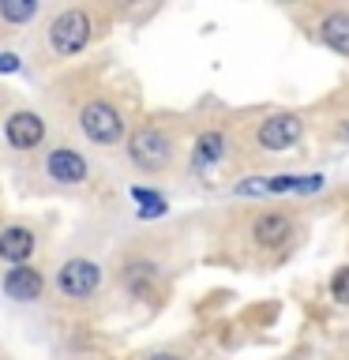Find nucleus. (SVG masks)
<instances>
[{"instance_id":"obj_19","label":"nucleus","mask_w":349,"mask_h":360,"mask_svg":"<svg viewBox=\"0 0 349 360\" xmlns=\"http://www.w3.org/2000/svg\"><path fill=\"white\" fill-rule=\"evenodd\" d=\"M19 72V56L15 53H0V75H11Z\"/></svg>"},{"instance_id":"obj_10","label":"nucleus","mask_w":349,"mask_h":360,"mask_svg":"<svg viewBox=\"0 0 349 360\" xmlns=\"http://www.w3.org/2000/svg\"><path fill=\"white\" fill-rule=\"evenodd\" d=\"M319 34L338 56H349V11H331V15L323 19Z\"/></svg>"},{"instance_id":"obj_21","label":"nucleus","mask_w":349,"mask_h":360,"mask_svg":"<svg viewBox=\"0 0 349 360\" xmlns=\"http://www.w3.org/2000/svg\"><path fill=\"white\" fill-rule=\"evenodd\" d=\"M151 360H180V356H173V353H154Z\"/></svg>"},{"instance_id":"obj_17","label":"nucleus","mask_w":349,"mask_h":360,"mask_svg":"<svg viewBox=\"0 0 349 360\" xmlns=\"http://www.w3.org/2000/svg\"><path fill=\"white\" fill-rule=\"evenodd\" d=\"M151 274H154V266H151V263H139V266H128V285H132V289H139V285H143V281H146V278H151Z\"/></svg>"},{"instance_id":"obj_12","label":"nucleus","mask_w":349,"mask_h":360,"mask_svg":"<svg viewBox=\"0 0 349 360\" xmlns=\"http://www.w3.org/2000/svg\"><path fill=\"white\" fill-rule=\"evenodd\" d=\"M222 150H225V139L218 131H207V135H199V143H196V154H191V165L196 169H207V165H214L222 158Z\"/></svg>"},{"instance_id":"obj_13","label":"nucleus","mask_w":349,"mask_h":360,"mask_svg":"<svg viewBox=\"0 0 349 360\" xmlns=\"http://www.w3.org/2000/svg\"><path fill=\"white\" fill-rule=\"evenodd\" d=\"M34 11H38L34 0H0V15L8 22H27V19H34Z\"/></svg>"},{"instance_id":"obj_16","label":"nucleus","mask_w":349,"mask_h":360,"mask_svg":"<svg viewBox=\"0 0 349 360\" xmlns=\"http://www.w3.org/2000/svg\"><path fill=\"white\" fill-rule=\"evenodd\" d=\"M331 297H334L338 304H349V266L334 274V281H331Z\"/></svg>"},{"instance_id":"obj_6","label":"nucleus","mask_w":349,"mask_h":360,"mask_svg":"<svg viewBox=\"0 0 349 360\" xmlns=\"http://www.w3.org/2000/svg\"><path fill=\"white\" fill-rule=\"evenodd\" d=\"M4 135H8V143L15 146V150H30V146L42 143L45 124H42L38 112H11L8 124H4Z\"/></svg>"},{"instance_id":"obj_14","label":"nucleus","mask_w":349,"mask_h":360,"mask_svg":"<svg viewBox=\"0 0 349 360\" xmlns=\"http://www.w3.org/2000/svg\"><path fill=\"white\" fill-rule=\"evenodd\" d=\"M132 199L139 202L143 218H158V214H165V199L154 195V191H146V188H132Z\"/></svg>"},{"instance_id":"obj_11","label":"nucleus","mask_w":349,"mask_h":360,"mask_svg":"<svg viewBox=\"0 0 349 360\" xmlns=\"http://www.w3.org/2000/svg\"><path fill=\"white\" fill-rule=\"evenodd\" d=\"M252 236L267 248H278L281 240H289V218L286 214H263V218L252 225Z\"/></svg>"},{"instance_id":"obj_8","label":"nucleus","mask_w":349,"mask_h":360,"mask_svg":"<svg viewBox=\"0 0 349 360\" xmlns=\"http://www.w3.org/2000/svg\"><path fill=\"white\" fill-rule=\"evenodd\" d=\"M30 252H34V233L30 229L11 225V229L0 233V259H8V263H15V266H27Z\"/></svg>"},{"instance_id":"obj_7","label":"nucleus","mask_w":349,"mask_h":360,"mask_svg":"<svg viewBox=\"0 0 349 360\" xmlns=\"http://www.w3.org/2000/svg\"><path fill=\"white\" fill-rule=\"evenodd\" d=\"M42 289H45V281L34 266H15L4 274V292L11 300H38Z\"/></svg>"},{"instance_id":"obj_20","label":"nucleus","mask_w":349,"mask_h":360,"mask_svg":"<svg viewBox=\"0 0 349 360\" xmlns=\"http://www.w3.org/2000/svg\"><path fill=\"white\" fill-rule=\"evenodd\" d=\"M323 188V176L315 173V176H300V191H319Z\"/></svg>"},{"instance_id":"obj_9","label":"nucleus","mask_w":349,"mask_h":360,"mask_svg":"<svg viewBox=\"0 0 349 360\" xmlns=\"http://www.w3.org/2000/svg\"><path fill=\"white\" fill-rule=\"evenodd\" d=\"M45 169H49V176L61 180V184H79V180H87V162L75 150H53Z\"/></svg>"},{"instance_id":"obj_5","label":"nucleus","mask_w":349,"mask_h":360,"mask_svg":"<svg viewBox=\"0 0 349 360\" xmlns=\"http://www.w3.org/2000/svg\"><path fill=\"white\" fill-rule=\"evenodd\" d=\"M300 131H304L300 117L278 112V117H270L263 128H259V146H267V150H289V146L300 139Z\"/></svg>"},{"instance_id":"obj_1","label":"nucleus","mask_w":349,"mask_h":360,"mask_svg":"<svg viewBox=\"0 0 349 360\" xmlns=\"http://www.w3.org/2000/svg\"><path fill=\"white\" fill-rule=\"evenodd\" d=\"M49 38H53V49L61 56L83 53L87 41H90V15H87V11H79V8L61 11V15L53 19V27H49Z\"/></svg>"},{"instance_id":"obj_2","label":"nucleus","mask_w":349,"mask_h":360,"mask_svg":"<svg viewBox=\"0 0 349 360\" xmlns=\"http://www.w3.org/2000/svg\"><path fill=\"white\" fill-rule=\"evenodd\" d=\"M128 154H132V162L139 165V169L158 173V169H165L169 158H173V143H169V135L158 131V128H139V131L132 135Z\"/></svg>"},{"instance_id":"obj_18","label":"nucleus","mask_w":349,"mask_h":360,"mask_svg":"<svg viewBox=\"0 0 349 360\" xmlns=\"http://www.w3.org/2000/svg\"><path fill=\"white\" fill-rule=\"evenodd\" d=\"M267 191V180H248V184L236 188V195H263Z\"/></svg>"},{"instance_id":"obj_4","label":"nucleus","mask_w":349,"mask_h":360,"mask_svg":"<svg viewBox=\"0 0 349 360\" xmlns=\"http://www.w3.org/2000/svg\"><path fill=\"white\" fill-rule=\"evenodd\" d=\"M98 281H101V270H98V263H90V259H68L61 266V274H56V285H61V292L72 300L90 297V292L98 289Z\"/></svg>"},{"instance_id":"obj_15","label":"nucleus","mask_w":349,"mask_h":360,"mask_svg":"<svg viewBox=\"0 0 349 360\" xmlns=\"http://www.w3.org/2000/svg\"><path fill=\"white\" fill-rule=\"evenodd\" d=\"M267 191H274V195H281V191H300V176H289V173L270 176L267 180Z\"/></svg>"},{"instance_id":"obj_3","label":"nucleus","mask_w":349,"mask_h":360,"mask_svg":"<svg viewBox=\"0 0 349 360\" xmlns=\"http://www.w3.org/2000/svg\"><path fill=\"white\" fill-rule=\"evenodd\" d=\"M79 124H83V131H87L94 143H101V146L117 143L120 131H124L120 112L113 109L109 101H90V105L83 109V117H79Z\"/></svg>"}]
</instances>
